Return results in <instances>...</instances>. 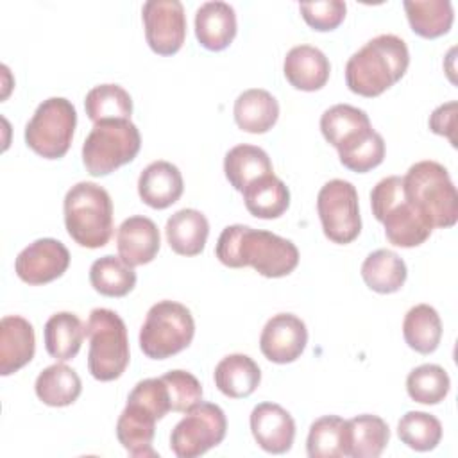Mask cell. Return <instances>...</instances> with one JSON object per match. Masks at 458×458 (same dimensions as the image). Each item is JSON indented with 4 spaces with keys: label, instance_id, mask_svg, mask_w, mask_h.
Returning <instances> with one entry per match:
<instances>
[{
    "label": "cell",
    "instance_id": "obj_42",
    "mask_svg": "<svg viewBox=\"0 0 458 458\" xmlns=\"http://www.w3.org/2000/svg\"><path fill=\"white\" fill-rule=\"evenodd\" d=\"M454 127H456V102L451 100L447 104L438 106L431 116H429V129L435 134L445 136L453 147H456V138H454Z\"/></svg>",
    "mask_w": 458,
    "mask_h": 458
},
{
    "label": "cell",
    "instance_id": "obj_32",
    "mask_svg": "<svg viewBox=\"0 0 458 458\" xmlns=\"http://www.w3.org/2000/svg\"><path fill=\"white\" fill-rule=\"evenodd\" d=\"M403 336L410 349L420 354L437 351L442 338V320L429 304H417L408 310L403 320Z\"/></svg>",
    "mask_w": 458,
    "mask_h": 458
},
{
    "label": "cell",
    "instance_id": "obj_5",
    "mask_svg": "<svg viewBox=\"0 0 458 458\" xmlns=\"http://www.w3.org/2000/svg\"><path fill=\"white\" fill-rule=\"evenodd\" d=\"M404 195L435 227H453L458 220V195L444 165L419 161L403 177Z\"/></svg>",
    "mask_w": 458,
    "mask_h": 458
},
{
    "label": "cell",
    "instance_id": "obj_37",
    "mask_svg": "<svg viewBox=\"0 0 458 458\" xmlns=\"http://www.w3.org/2000/svg\"><path fill=\"white\" fill-rule=\"evenodd\" d=\"M397 437L415 451H431L442 440L440 420L426 411H406L397 422Z\"/></svg>",
    "mask_w": 458,
    "mask_h": 458
},
{
    "label": "cell",
    "instance_id": "obj_7",
    "mask_svg": "<svg viewBox=\"0 0 458 458\" xmlns=\"http://www.w3.org/2000/svg\"><path fill=\"white\" fill-rule=\"evenodd\" d=\"M141 147L138 127L131 120H102L93 123L82 143V163L93 177H104L131 163Z\"/></svg>",
    "mask_w": 458,
    "mask_h": 458
},
{
    "label": "cell",
    "instance_id": "obj_4",
    "mask_svg": "<svg viewBox=\"0 0 458 458\" xmlns=\"http://www.w3.org/2000/svg\"><path fill=\"white\" fill-rule=\"evenodd\" d=\"M70 238L86 249L104 247L113 234V200L109 193L88 181L73 184L63 202Z\"/></svg>",
    "mask_w": 458,
    "mask_h": 458
},
{
    "label": "cell",
    "instance_id": "obj_16",
    "mask_svg": "<svg viewBox=\"0 0 458 458\" xmlns=\"http://www.w3.org/2000/svg\"><path fill=\"white\" fill-rule=\"evenodd\" d=\"M250 431L256 444L270 453H288L295 438L293 417L276 403H259L250 411Z\"/></svg>",
    "mask_w": 458,
    "mask_h": 458
},
{
    "label": "cell",
    "instance_id": "obj_18",
    "mask_svg": "<svg viewBox=\"0 0 458 458\" xmlns=\"http://www.w3.org/2000/svg\"><path fill=\"white\" fill-rule=\"evenodd\" d=\"M36 351L32 324L20 315L0 320V374L11 376L25 367Z\"/></svg>",
    "mask_w": 458,
    "mask_h": 458
},
{
    "label": "cell",
    "instance_id": "obj_29",
    "mask_svg": "<svg viewBox=\"0 0 458 458\" xmlns=\"http://www.w3.org/2000/svg\"><path fill=\"white\" fill-rule=\"evenodd\" d=\"M306 451L310 458L349 456V422L338 415H324L310 426Z\"/></svg>",
    "mask_w": 458,
    "mask_h": 458
},
{
    "label": "cell",
    "instance_id": "obj_40",
    "mask_svg": "<svg viewBox=\"0 0 458 458\" xmlns=\"http://www.w3.org/2000/svg\"><path fill=\"white\" fill-rule=\"evenodd\" d=\"M168 388L170 395V408L172 411L186 413L190 408L202 401V386L199 379L186 370H170L161 376Z\"/></svg>",
    "mask_w": 458,
    "mask_h": 458
},
{
    "label": "cell",
    "instance_id": "obj_41",
    "mask_svg": "<svg viewBox=\"0 0 458 458\" xmlns=\"http://www.w3.org/2000/svg\"><path fill=\"white\" fill-rule=\"evenodd\" d=\"M301 16L304 21L318 32L335 30L345 18L347 5L342 0H322V2H302L299 4Z\"/></svg>",
    "mask_w": 458,
    "mask_h": 458
},
{
    "label": "cell",
    "instance_id": "obj_9",
    "mask_svg": "<svg viewBox=\"0 0 458 458\" xmlns=\"http://www.w3.org/2000/svg\"><path fill=\"white\" fill-rule=\"evenodd\" d=\"M75 125V106L64 97H50L36 107L25 125V143L45 159H59L72 145Z\"/></svg>",
    "mask_w": 458,
    "mask_h": 458
},
{
    "label": "cell",
    "instance_id": "obj_28",
    "mask_svg": "<svg viewBox=\"0 0 458 458\" xmlns=\"http://www.w3.org/2000/svg\"><path fill=\"white\" fill-rule=\"evenodd\" d=\"M34 390L41 403L47 406L61 408L77 401L82 392V383L72 367L64 363H54L39 372Z\"/></svg>",
    "mask_w": 458,
    "mask_h": 458
},
{
    "label": "cell",
    "instance_id": "obj_6",
    "mask_svg": "<svg viewBox=\"0 0 458 458\" xmlns=\"http://www.w3.org/2000/svg\"><path fill=\"white\" fill-rule=\"evenodd\" d=\"M89 338L88 370L98 381L118 379L131 360L127 327L122 317L107 308H95L86 322Z\"/></svg>",
    "mask_w": 458,
    "mask_h": 458
},
{
    "label": "cell",
    "instance_id": "obj_35",
    "mask_svg": "<svg viewBox=\"0 0 458 458\" xmlns=\"http://www.w3.org/2000/svg\"><path fill=\"white\" fill-rule=\"evenodd\" d=\"M84 109L93 123L102 120H131L132 98L118 84H98L88 91Z\"/></svg>",
    "mask_w": 458,
    "mask_h": 458
},
{
    "label": "cell",
    "instance_id": "obj_34",
    "mask_svg": "<svg viewBox=\"0 0 458 458\" xmlns=\"http://www.w3.org/2000/svg\"><path fill=\"white\" fill-rule=\"evenodd\" d=\"M89 283L100 295L123 297L136 286V272L120 256L107 254L93 261Z\"/></svg>",
    "mask_w": 458,
    "mask_h": 458
},
{
    "label": "cell",
    "instance_id": "obj_20",
    "mask_svg": "<svg viewBox=\"0 0 458 458\" xmlns=\"http://www.w3.org/2000/svg\"><path fill=\"white\" fill-rule=\"evenodd\" d=\"M182 190V175L179 168L168 161H154L147 165L138 177V195L154 209H165L175 204L181 199Z\"/></svg>",
    "mask_w": 458,
    "mask_h": 458
},
{
    "label": "cell",
    "instance_id": "obj_38",
    "mask_svg": "<svg viewBox=\"0 0 458 458\" xmlns=\"http://www.w3.org/2000/svg\"><path fill=\"white\" fill-rule=\"evenodd\" d=\"M370 125L369 114L349 104H336L326 109L320 116V131L327 143L335 148L351 134Z\"/></svg>",
    "mask_w": 458,
    "mask_h": 458
},
{
    "label": "cell",
    "instance_id": "obj_23",
    "mask_svg": "<svg viewBox=\"0 0 458 458\" xmlns=\"http://www.w3.org/2000/svg\"><path fill=\"white\" fill-rule=\"evenodd\" d=\"M236 125L250 134L270 131L279 118V104L272 93L261 88L245 89L238 95L233 107Z\"/></svg>",
    "mask_w": 458,
    "mask_h": 458
},
{
    "label": "cell",
    "instance_id": "obj_2",
    "mask_svg": "<svg viewBox=\"0 0 458 458\" xmlns=\"http://www.w3.org/2000/svg\"><path fill=\"white\" fill-rule=\"evenodd\" d=\"M410 64V52L395 34H379L354 52L345 64L347 88L372 98L403 79Z\"/></svg>",
    "mask_w": 458,
    "mask_h": 458
},
{
    "label": "cell",
    "instance_id": "obj_36",
    "mask_svg": "<svg viewBox=\"0 0 458 458\" xmlns=\"http://www.w3.org/2000/svg\"><path fill=\"white\" fill-rule=\"evenodd\" d=\"M451 388L447 372L435 363L415 367L406 377L408 395L420 404H438L445 399Z\"/></svg>",
    "mask_w": 458,
    "mask_h": 458
},
{
    "label": "cell",
    "instance_id": "obj_30",
    "mask_svg": "<svg viewBox=\"0 0 458 458\" xmlns=\"http://www.w3.org/2000/svg\"><path fill=\"white\" fill-rule=\"evenodd\" d=\"M406 263L399 254L388 249L370 252L361 265V277L365 284L377 293L399 292L406 281Z\"/></svg>",
    "mask_w": 458,
    "mask_h": 458
},
{
    "label": "cell",
    "instance_id": "obj_12",
    "mask_svg": "<svg viewBox=\"0 0 458 458\" xmlns=\"http://www.w3.org/2000/svg\"><path fill=\"white\" fill-rule=\"evenodd\" d=\"M145 38L152 52L174 55L186 38V14L179 0H148L141 7Z\"/></svg>",
    "mask_w": 458,
    "mask_h": 458
},
{
    "label": "cell",
    "instance_id": "obj_11",
    "mask_svg": "<svg viewBox=\"0 0 458 458\" xmlns=\"http://www.w3.org/2000/svg\"><path fill=\"white\" fill-rule=\"evenodd\" d=\"M317 211L322 231L329 242L345 245L358 238L361 216L358 191L352 182L344 179L327 181L317 195Z\"/></svg>",
    "mask_w": 458,
    "mask_h": 458
},
{
    "label": "cell",
    "instance_id": "obj_19",
    "mask_svg": "<svg viewBox=\"0 0 458 458\" xmlns=\"http://www.w3.org/2000/svg\"><path fill=\"white\" fill-rule=\"evenodd\" d=\"M283 72L286 81L301 91L322 89L329 79L331 64L322 50L311 45H297L288 50Z\"/></svg>",
    "mask_w": 458,
    "mask_h": 458
},
{
    "label": "cell",
    "instance_id": "obj_26",
    "mask_svg": "<svg viewBox=\"0 0 458 458\" xmlns=\"http://www.w3.org/2000/svg\"><path fill=\"white\" fill-rule=\"evenodd\" d=\"M86 336V326L75 313L59 311L54 313L43 329L45 349L57 361H68L81 351Z\"/></svg>",
    "mask_w": 458,
    "mask_h": 458
},
{
    "label": "cell",
    "instance_id": "obj_13",
    "mask_svg": "<svg viewBox=\"0 0 458 458\" xmlns=\"http://www.w3.org/2000/svg\"><path fill=\"white\" fill-rule=\"evenodd\" d=\"M70 265V252L55 238H39L29 243L14 261L16 276L27 284H47L61 277Z\"/></svg>",
    "mask_w": 458,
    "mask_h": 458
},
{
    "label": "cell",
    "instance_id": "obj_27",
    "mask_svg": "<svg viewBox=\"0 0 458 458\" xmlns=\"http://www.w3.org/2000/svg\"><path fill=\"white\" fill-rule=\"evenodd\" d=\"M224 172L231 186L238 191H243L252 181L274 174L272 161L268 154L249 143H242L233 147L224 157Z\"/></svg>",
    "mask_w": 458,
    "mask_h": 458
},
{
    "label": "cell",
    "instance_id": "obj_10",
    "mask_svg": "<svg viewBox=\"0 0 458 458\" xmlns=\"http://www.w3.org/2000/svg\"><path fill=\"white\" fill-rule=\"evenodd\" d=\"M227 431V419L218 404L200 401L186 411L170 433V449L177 458H197L216 447Z\"/></svg>",
    "mask_w": 458,
    "mask_h": 458
},
{
    "label": "cell",
    "instance_id": "obj_17",
    "mask_svg": "<svg viewBox=\"0 0 458 458\" xmlns=\"http://www.w3.org/2000/svg\"><path fill=\"white\" fill-rule=\"evenodd\" d=\"M161 245L159 229L154 220L134 215L125 218L116 231L118 256L131 267L150 263Z\"/></svg>",
    "mask_w": 458,
    "mask_h": 458
},
{
    "label": "cell",
    "instance_id": "obj_33",
    "mask_svg": "<svg viewBox=\"0 0 458 458\" xmlns=\"http://www.w3.org/2000/svg\"><path fill=\"white\" fill-rule=\"evenodd\" d=\"M349 422V456L352 458H377L388 440L390 429L388 424L370 413L356 415Z\"/></svg>",
    "mask_w": 458,
    "mask_h": 458
},
{
    "label": "cell",
    "instance_id": "obj_8",
    "mask_svg": "<svg viewBox=\"0 0 458 458\" xmlns=\"http://www.w3.org/2000/svg\"><path fill=\"white\" fill-rule=\"evenodd\" d=\"M195 335L191 311L175 301H159L147 311L140 329V349L152 360H166L184 351Z\"/></svg>",
    "mask_w": 458,
    "mask_h": 458
},
{
    "label": "cell",
    "instance_id": "obj_21",
    "mask_svg": "<svg viewBox=\"0 0 458 458\" xmlns=\"http://www.w3.org/2000/svg\"><path fill=\"white\" fill-rule=\"evenodd\" d=\"M195 36L211 52L227 48L236 36V13L227 2H204L195 13Z\"/></svg>",
    "mask_w": 458,
    "mask_h": 458
},
{
    "label": "cell",
    "instance_id": "obj_25",
    "mask_svg": "<svg viewBox=\"0 0 458 458\" xmlns=\"http://www.w3.org/2000/svg\"><path fill=\"white\" fill-rule=\"evenodd\" d=\"M247 211L263 220L279 218L290 206L288 186L274 174L252 181L242 191Z\"/></svg>",
    "mask_w": 458,
    "mask_h": 458
},
{
    "label": "cell",
    "instance_id": "obj_39",
    "mask_svg": "<svg viewBox=\"0 0 458 458\" xmlns=\"http://www.w3.org/2000/svg\"><path fill=\"white\" fill-rule=\"evenodd\" d=\"M340 163L356 174L370 172L372 168L379 166L385 159V140L374 129L360 140L356 145L349 147L344 152H338Z\"/></svg>",
    "mask_w": 458,
    "mask_h": 458
},
{
    "label": "cell",
    "instance_id": "obj_24",
    "mask_svg": "<svg viewBox=\"0 0 458 458\" xmlns=\"http://www.w3.org/2000/svg\"><path fill=\"white\" fill-rule=\"evenodd\" d=\"M213 376L216 388L231 399L249 397L261 381V370L258 363L250 356L240 352L222 358L216 363Z\"/></svg>",
    "mask_w": 458,
    "mask_h": 458
},
{
    "label": "cell",
    "instance_id": "obj_31",
    "mask_svg": "<svg viewBox=\"0 0 458 458\" xmlns=\"http://www.w3.org/2000/svg\"><path fill=\"white\" fill-rule=\"evenodd\" d=\"M411 30L426 39H435L449 32L454 13L449 0H408L403 4Z\"/></svg>",
    "mask_w": 458,
    "mask_h": 458
},
{
    "label": "cell",
    "instance_id": "obj_1",
    "mask_svg": "<svg viewBox=\"0 0 458 458\" xmlns=\"http://www.w3.org/2000/svg\"><path fill=\"white\" fill-rule=\"evenodd\" d=\"M215 254L229 268L252 267L263 277L272 279L292 274L299 265V250L293 242L243 224L227 225L220 233Z\"/></svg>",
    "mask_w": 458,
    "mask_h": 458
},
{
    "label": "cell",
    "instance_id": "obj_15",
    "mask_svg": "<svg viewBox=\"0 0 458 458\" xmlns=\"http://www.w3.org/2000/svg\"><path fill=\"white\" fill-rule=\"evenodd\" d=\"M156 420L159 417L154 410L127 397V404L116 420V438L122 447L134 458H156L157 453L152 445L156 433Z\"/></svg>",
    "mask_w": 458,
    "mask_h": 458
},
{
    "label": "cell",
    "instance_id": "obj_22",
    "mask_svg": "<svg viewBox=\"0 0 458 458\" xmlns=\"http://www.w3.org/2000/svg\"><path fill=\"white\" fill-rule=\"evenodd\" d=\"M166 242L175 254L197 256L204 250L209 234V222L199 209L184 208L175 211L165 225Z\"/></svg>",
    "mask_w": 458,
    "mask_h": 458
},
{
    "label": "cell",
    "instance_id": "obj_14",
    "mask_svg": "<svg viewBox=\"0 0 458 458\" xmlns=\"http://www.w3.org/2000/svg\"><path fill=\"white\" fill-rule=\"evenodd\" d=\"M306 344V324L293 313H277L268 318L259 336L263 356L279 365L295 361L304 352Z\"/></svg>",
    "mask_w": 458,
    "mask_h": 458
},
{
    "label": "cell",
    "instance_id": "obj_3",
    "mask_svg": "<svg viewBox=\"0 0 458 458\" xmlns=\"http://www.w3.org/2000/svg\"><path fill=\"white\" fill-rule=\"evenodd\" d=\"M372 215L385 227L386 240L403 249L422 245L431 231V222L404 195L403 177L388 175L370 191Z\"/></svg>",
    "mask_w": 458,
    "mask_h": 458
}]
</instances>
